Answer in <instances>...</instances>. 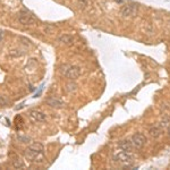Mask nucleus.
Instances as JSON below:
<instances>
[{
    "label": "nucleus",
    "instance_id": "obj_2",
    "mask_svg": "<svg viewBox=\"0 0 170 170\" xmlns=\"http://www.w3.org/2000/svg\"><path fill=\"white\" fill-rule=\"evenodd\" d=\"M136 13H137V6L135 3H128V5L123 7L120 10L121 16L125 17V18H129V17L135 16Z\"/></svg>",
    "mask_w": 170,
    "mask_h": 170
},
{
    "label": "nucleus",
    "instance_id": "obj_5",
    "mask_svg": "<svg viewBox=\"0 0 170 170\" xmlns=\"http://www.w3.org/2000/svg\"><path fill=\"white\" fill-rule=\"evenodd\" d=\"M65 75L67 76V78L74 81V79L78 78L79 75H81V68L77 67V66H70Z\"/></svg>",
    "mask_w": 170,
    "mask_h": 170
},
{
    "label": "nucleus",
    "instance_id": "obj_3",
    "mask_svg": "<svg viewBox=\"0 0 170 170\" xmlns=\"http://www.w3.org/2000/svg\"><path fill=\"white\" fill-rule=\"evenodd\" d=\"M131 142L134 147H136V149H142V147L144 146V144L146 143V137H145L143 134H141V133H137V134H135L134 136L132 137Z\"/></svg>",
    "mask_w": 170,
    "mask_h": 170
},
{
    "label": "nucleus",
    "instance_id": "obj_12",
    "mask_svg": "<svg viewBox=\"0 0 170 170\" xmlns=\"http://www.w3.org/2000/svg\"><path fill=\"white\" fill-rule=\"evenodd\" d=\"M13 166L16 169H24L25 168V163H24V161L22 159H15L13 161Z\"/></svg>",
    "mask_w": 170,
    "mask_h": 170
},
{
    "label": "nucleus",
    "instance_id": "obj_1",
    "mask_svg": "<svg viewBox=\"0 0 170 170\" xmlns=\"http://www.w3.org/2000/svg\"><path fill=\"white\" fill-rule=\"evenodd\" d=\"M114 159L116 162L121 164H129L133 162V155L129 152H125V151L117 153L114 157Z\"/></svg>",
    "mask_w": 170,
    "mask_h": 170
},
{
    "label": "nucleus",
    "instance_id": "obj_10",
    "mask_svg": "<svg viewBox=\"0 0 170 170\" xmlns=\"http://www.w3.org/2000/svg\"><path fill=\"white\" fill-rule=\"evenodd\" d=\"M149 133H150V135L152 137H159L161 135V133H162V128L159 127V126H155V127L151 128Z\"/></svg>",
    "mask_w": 170,
    "mask_h": 170
},
{
    "label": "nucleus",
    "instance_id": "obj_9",
    "mask_svg": "<svg viewBox=\"0 0 170 170\" xmlns=\"http://www.w3.org/2000/svg\"><path fill=\"white\" fill-rule=\"evenodd\" d=\"M58 42L62 43V44H70L73 42V36L69 34H62L58 38Z\"/></svg>",
    "mask_w": 170,
    "mask_h": 170
},
{
    "label": "nucleus",
    "instance_id": "obj_11",
    "mask_svg": "<svg viewBox=\"0 0 170 170\" xmlns=\"http://www.w3.org/2000/svg\"><path fill=\"white\" fill-rule=\"evenodd\" d=\"M29 150L34 151V152H43V145L41 143H38V142H35V143L31 144L29 146Z\"/></svg>",
    "mask_w": 170,
    "mask_h": 170
},
{
    "label": "nucleus",
    "instance_id": "obj_7",
    "mask_svg": "<svg viewBox=\"0 0 170 170\" xmlns=\"http://www.w3.org/2000/svg\"><path fill=\"white\" fill-rule=\"evenodd\" d=\"M29 117L34 121H44L47 119L46 114H43V112L41 111H38V110H33V111L29 112Z\"/></svg>",
    "mask_w": 170,
    "mask_h": 170
},
{
    "label": "nucleus",
    "instance_id": "obj_8",
    "mask_svg": "<svg viewBox=\"0 0 170 170\" xmlns=\"http://www.w3.org/2000/svg\"><path fill=\"white\" fill-rule=\"evenodd\" d=\"M119 149H121L123 151H125V152H131L132 149H133V144H132L131 141H127V140H125V141H121L120 143H119Z\"/></svg>",
    "mask_w": 170,
    "mask_h": 170
},
{
    "label": "nucleus",
    "instance_id": "obj_4",
    "mask_svg": "<svg viewBox=\"0 0 170 170\" xmlns=\"http://www.w3.org/2000/svg\"><path fill=\"white\" fill-rule=\"evenodd\" d=\"M18 20H20V24L23 25H34L36 22V20L34 17L31 15V14H27V13H22L18 17Z\"/></svg>",
    "mask_w": 170,
    "mask_h": 170
},
{
    "label": "nucleus",
    "instance_id": "obj_13",
    "mask_svg": "<svg viewBox=\"0 0 170 170\" xmlns=\"http://www.w3.org/2000/svg\"><path fill=\"white\" fill-rule=\"evenodd\" d=\"M76 90H77V85L75 83H68V84L66 85V91L68 92V93H73Z\"/></svg>",
    "mask_w": 170,
    "mask_h": 170
},
{
    "label": "nucleus",
    "instance_id": "obj_14",
    "mask_svg": "<svg viewBox=\"0 0 170 170\" xmlns=\"http://www.w3.org/2000/svg\"><path fill=\"white\" fill-rule=\"evenodd\" d=\"M77 3H78L79 8L84 9V8H86V7L88 6V3H90V0H77Z\"/></svg>",
    "mask_w": 170,
    "mask_h": 170
},
{
    "label": "nucleus",
    "instance_id": "obj_17",
    "mask_svg": "<svg viewBox=\"0 0 170 170\" xmlns=\"http://www.w3.org/2000/svg\"><path fill=\"white\" fill-rule=\"evenodd\" d=\"M1 39H2V33L0 32V41H1Z\"/></svg>",
    "mask_w": 170,
    "mask_h": 170
},
{
    "label": "nucleus",
    "instance_id": "obj_6",
    "mask_svg": "<svg viewBox=\"0 0 170 170\" xmlns=\"http://www.w3.org/2000/svg\"><path fill=\"white\" fill-rule=\"evenodd\" d=\"M46 102H47V105L55 109H60L64 107V101L60 100V99L56 98V96H50V98L47 99Z\"/></svg>",
    "mask_w": 170,
    "mask_h": 170
},
{
    "label": "nucleus",
    "instance_id": "obj_18",
    "mask_svg": "<svg viewBox=\"0 0 170 170\" xmlns=\"http://www.w3.org/2000/svg\"><path fill=\"white\" fill-rule=\"evenodd\" d=\"M168 135H169V136H170V127L168 128Z\"/></svg>",
    "mask_w": 170,
    "mask_h": 170
},
{
    "label": "nucleus",
    "instance_id": "obj_16",
    "mask_svg": "<svg viewBox=\"0 0 170 170\" xmlns=\"http://www.w3.org/2000/svg\"><path fill=\"white\" fill-rule=\"evenodd\" d=\"M0 105H2V107H5V105H7V102L3 101V98H2V96H0Z\"/></svg>",
    "mask_w": 170,
    "mask_h": 170
},
{
    "label": "nucleus",
    "instance_id": "obj_15",
    "mask_svg": "<svg viewBox=\"0 0 170 170\" xmlns=\"http://www.w3.org/2000/svg\"><path fill=\"white\" fill-rule=\"evenodd\" d=\"M17 140L20 141L22 143H27V141H29V137H22V136H18Z\"/></svg>",
    "mask_w": 170,
    "mask_h": 170
}]
</instances>
